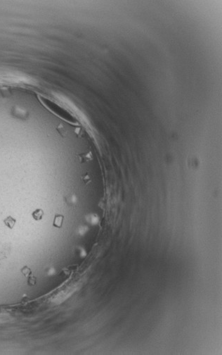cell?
Here are the masks:
<instances>
[{"label": "cell", "mask_w": 222, "mask_h": 355, "mask_svg": "<svg viewBox=\"0 0 222 355\" xmlns=\"http://www.w3.org/2000/svg\"><path fill=\"white\" fill-rule=\"evenodd\" d=\"M44 214V211L42 209H37L32 213V217L35 221H39L42 219Z\"/></svg>", "instance_id": "4"}, {"label": "cell", "mask_w": 222, "mask_h": 355, "mask_svg": "<svg viewBox=\"0 0 222 355\" xmlns=\"http://www.w3.org/2000/svg\"><path fill=\"white\" fill-rule=\"evenodd\" d=\"M4 223L8 228L13 229L16 223V219L15 218L12 217L11 216H9V217H6L4 219Z\"/></svg>", "instance_id": "2"}, {"label": "cell", "mask_w": 222, "mask_h": 355, "mask_svg": "<svg viewBox=\"0 0 222 355\" xmlns=\"http://www.w3.org/2000/svg\"><path fill=\"white\" fill-rule=\"evenodd\" d=\"M27 283L29 286H35L37 283V277L33 276L32 274L31 276L27 278Z\"/></svg>", "instance_id": "6"}, {"label": "cell", "mask_w": 222, "mask_h": 355, "mask_svg": "<svg viewBox=\"0 0 222 355\" xmlns=\"http://www.w3.org/2000/svg\"><path fill=\"white\" fill-rule=\"evenodd\" d=\"M20 272H21V274L23 275L25 278L29 277L30 276H31V275L32 274V269L27 266H23L21 269H20Z\"/></svg>", "instance_id": "5"}, {"label": "cell", "mask_w": 222, "mask_h": 355, "mask_svg": "<svg viewBox=\"0 0 222 355\" xmlns=\"http://www.w3.org/2000/svg\"><path fill=\"white\" fill-rule=\"evenodd\" d=\"M63 219H64V217L61 214H57L55 216L54 219H53V226L57 228H61L63 226Z\"/></svg>", "instance_id": "3"}, {"label": "cell", "mask_w": 222, "mask_h": 355, "mask_svg": "<svg viewBox=\"0 0 222 355\" xmlns=\"http://www.w3.org/2000/svg\"><path fill=\"white\" fill-rule=\"evenodd\" d=\"M39 99L41 103H42L46 108H47L48 110H50L51 112H53L54 114L58 116L59 117L62 118L63 119L67 121L68 122L70 123L76 122L75 118L69 114L67 111L65 110L64 109H63V108L60 107L59 105L56 104L55 102H53L51 99L42 96L39 97Z\"/></svg>", "instance_id": "1"}]
</instances>
